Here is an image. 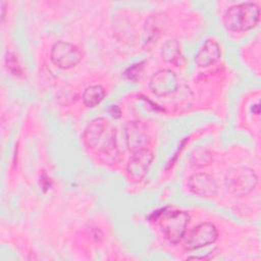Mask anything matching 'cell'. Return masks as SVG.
Returning <instances> with one entry per match:
<instances>
[{"instance_id":"3957f363","label":"cell","mask_w":261,"mask_h":261,"mask_svg":"<svg viewBox=\"0 0 261 261\" xmlns=\"http://www.w3.org/2000/svg\"><path fill=\"white\" fill-rule=\"evenodd\" d=\"M158 220L165 238L170 243L177 244L185 237L187 226L190 222V215L186 211L163 210Z\"/></svg>"},{"instance_id":"7a4b0ae2","label":"cell","mask_w":261,"mask_h":261,"mask_svg":"<svg viewBox=\"0 0 261 261\" xmlns=\"http://www.w3.org/2000/svg\"><path fill=\"white\" fill-rule=\"evenodd\" d=\"M259 16V7L253 2H245L229 7L224 14L223 22L229 31L245 32L258 23Z\"/></svg>"},{"instance_id":"9a60e30c","label":"cell","mask_w":261,"mask_h":261,"mask_svg":"<svg viewBox=\"0 0 261 261\" xmlns=\"http://www.w3.org/2000/svg\"><path fill=\"white\" fill-rule=\"evenodd\" d=\"M5 64L7 67V70H9L14 75H19L21 73L20 66L18 64V61L14 54L11 52H7L5 56Z\"/></svg>"},{"instance_id":"5bb4252c","label":"cell","mask_w":261,"mask_h":261,"mask_svg":"<svg viewBox=\"0 0 261 261\" xmlns=\"http://www.w3.org/2000/svg\"><path fill=\"white\" fill-rule=\"evenodd\" d=\"M212 160V155L211 153L206 150V149H203V148H200V149H197L195 150L192 154H191V157H190V162L193 166H196V167H203V166H206L208 164H210Z\"/></svg>"},{"instance_id":"8fae6325","label":"cell","mask_w":261,"mask_h":261,"mask_svg":"<svg viewBox=\"0 0 261 261\" xmlns=\"http://www.w3.org/2000/svg\"><path fill=\"white\" fill-rule=\"evenodd\" d=\"M220 47L216 41L208 39L199 49L195 55V61L197 65L201 67H206L213 64L220 57Z\"/></svg>"},{"instance_id":"8992f818","label":"cell","mask_w":261,"mask_h":261,"mask_svg":"<svg viewBox=\"0 0 261 261\" xmlns=\"http://www.w3.org/2000/svg\"><path fill=\"white\" fill-rule=\"evenodd\" d=\"M218 232L214 224L203 222L195 226L185 240L184 247L187 250H197L213 244L217 239Z\"/></svg>"},{"instance_id":"ba28073f","label":"cell","mask_w":261,"mask_h":261,"mask_svg":"<svg viewBox=\"0 0 261 261\" xmlns=\"http://www.w3.org/2000/svg\"><path fill=\"white\" fill-rule=\"evenodd\" d=\"M153 158V153L147 148L133 153L126 164L128 178L135 181L141 180L147 174Z\"/></svg>"},{"instance_id":"52a82bcc","label":"cell","mask_w":261,"mask_h":261,"mask_svg":"<svg viewBox=\"0 0 261 261\" xmlns=\"http://www.w3.org/2000/svg\"><path fill=\"white\" fill-rule=\"evenodd\" d=\"M125 143L132 153L147 148L150 137L148 127L142 121H128L124 127Z\"/></svg>"},{"instance_id":"7c38bea8","label":"cell","mask_w":261,"mask_h":261,"mask_svg":"<svg viewBox=\"0 0 261 261\" xmlns=\"http://www.w3.org/2000/svg\"><path fill=\"white\" fill-rule=\"evenodd\" d=\"M161 55L164 61L168 63L177 64L179 59L182 58L181 56V47L177 40L169 39L167 40L161 49Z\"/></svg>"},{"instance_id":"2e32d148","label":"cell","mask_w":261,"mask_h":261,"mask_svg":"<svg viewBox=\"0 0 261 261\" xmlns=\"http://www.w3.org/2000/svg\"><path fill=\"white\" fill-rule=\"evenodd\" d=\"M109 113H110L111 116L114 117V118H118V117H120V115H121V111H120L119 107L116 106V105H112V106L109 108Z\"/></svg>"},{"instance_id":"9c48e42d","label":"cell","mask_w":261,"mask_h":261,"mask_svg":"<svg viewBox=\"0 0 261 261\" xmlns=\"http://www.w3.org/2000/svg\"><path fill=\"white\" fill-rule=\"evenodd\" d=\"M149 87L157 96L171 95L178 89V79L172 70L161 69L152 75Z\"/></svg>"},{"instance_id":"277c9868","label":"cell","mask_w":261,"mask_h":261,"mask_svg":"<svg viewBox=\"0 0 261 261\" xmlns=\"http://www.w3.org/2000/svg\"><path fill=\"white\" fill-rule=\"evenodd\" d=\"M227 190L236 196H246L256 187L258 178L249 167H234L227 170L224 177Z\"/></svg>"},{"instance_id":"e0dca14e","label":"cell","mask_w":261,"mask_h":261,"mask_svg":"<svg viewBox=\"0 0 261 261\" xmlns=\"http://www.w3.org/2000/svg\"><path fill=\"white\" fill-rule=\"evenodd\" d=\"M5 7H6V4H5V2H1V10H2V13H1V18H2V20L4 19V17H5Z\"/></svg>"},{"instance_id":"30bf717a","label":"cell","mask_w":261,"mask_h":261,"mask_svg":"<svg viewBox=\"0 0 261 261\" xmlns=\"http://www.w3.org/2000/svg\"><path fill=\"white\" fill-rule=\"evenodd\" d=\"M192 193L200 197H213L217 194L218 187L215 179L207 173H195L189 179Z\"/></svg>"},{"instance_id":"6da1fadb","label":"cell","mask_w":261,"mask_h":261,"mask_svg":"<svg viewBox=\"0 0 261 261\" xmlns=\"http://www.w3.org/2000/svg\"><path fill=\"white\" fill-rule=\"evenodd\" d=\"M83 139L87 147L99 153L103 163L113 164L119 160L116 130L106 118L98 117L91 120L84 130Z\"/></svg>"},{"instance_id":"5b68a950","label":"cell","mask_w":261,"mask_h":261,"mask_svg":"<svg viewBox=\"0 0 261 261\" xmlns=\"http://www.w3.org/2000/svg\"><path fill=\"white\" fill-rule=\"evenodd\" d=\"M52 62L63 69L75 66L82 60L81 50L73 44L67 42H57L51 48Z\"/></svg>"},{"instance_id":"4fadbf2b","label":"cell","mask_w":261,"mask_h":261,"mask_svg":"<svg viewBox=\"0 0 261 261\" xmlns=\"http://www.w3.org/2000/svg\"><path fill=\"white\" fill-rule=\"evenodd\" d=\"M105 97V90L100 85L88 87L83 94V102L87 107L97 106Z\"/></svg>"}]
</instances>
